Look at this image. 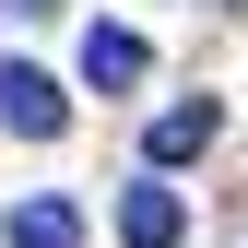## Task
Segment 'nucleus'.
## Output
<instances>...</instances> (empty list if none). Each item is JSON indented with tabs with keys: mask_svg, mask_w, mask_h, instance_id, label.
Segmentation results:
<instances>
[{
	"mask_svg": "<svg viewBox=\"0 0 248 248\" xmlns=\"http://www.w3.org/2000/svg\"><path fill=\"white\" fill-rule=\"evenodd\" d=\"M213 130H225V107H213V95H189V107H166V118H154V142H142V166H201V154H213Z\"/></svg>",
	"mask_w": 248,
	"mask_h": 248,
	"instance_id": "7ed1b4c3",
	"label": "nucleus"
},
{
	"mask_svg": "<svg viewBox=\"0 0 248 248\" xmlns=\"http://www.w3.org/2000/svg\"><path fill=\"white\" fill-rule=\"evenodd\" d=\"M118 236H130V248H177V236H189V201L166 189V166H142V177H130V201H118Z\"/></svg>",
	"mask_w": 248,
	"mask_h": 248,
	"instance_id": "f03ea898",
	"label": "nucleus"
},
{
	"mask_svg": "<svg viewBox=\"0 0 248 248\" xmlns=\"http://www.w3.org/2000/svg\"><path fill=\"white\" fill-rule=\"evenodd\" d=\"M59 118L71 107H59V83L36 71V59H0V130L12 142H59Z\"/></svg>",
	"mask_w": 248,
	"mask_h": 248,
	"instance_id": "f257e3e1",
	"label": "nucleus"
},
{
	"mask_svg": "<svg viewBox=\"0 0 248 248\" xmlns=\"http://www.w3.org/2000/svg\"><path fill=\"white\" fill-rule=\"evenodd\" d=\"M12 248H83V213L71 201H24L12 213Z\"/></svg>",
	"mask_w": 248,
	"mask_h": 248,
	"instance_id": "39448f33",
	"label": "nucleus"
},
{
	"mask_svg": "<svg viewBox=\"0 0 248 248\" xmlns=\"http://www.w3.org/2000/svg\"><path fill=\"white\" fill-rule=\"evenodd\" d=\"M0 12H12V24H47V12H59V0H0Z\"/></svg>",
	"mask_w": 248,
	"mask_h": 248,
	"instance_id": "423d86ee",
	"label": "nucleus"
},
{
	"mask_svg": "<svg viewBox=\"0 0 248 248\" xmlns=\"http://www.w3.org/2000/svg\"><path fill=\"white\" fill-rule=\"evenodd\" d=\"M142 71H154V47L130 36V24H95V36H83V83H95V95H130Z\"/></svg>",
	"mask_w": 248,
	"mask_h": 248,
	"instance_id": "20e7f679",
	"label": "nucleus"
}]
</instances>
